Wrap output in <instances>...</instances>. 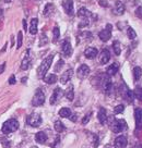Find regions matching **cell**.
Returning <instances> with one entry per match:
<instances>
[{"label":"cell","instance_id":"obj_1","mask_svg":"<svg viewBox=\"0 0 142 148\" xmlns=\"http://www.w3.org/2000/svg\"><path fill=\"white\" fill-rule=\"evenodd\" d=\"M54 57H55V55L51 53V55L48 56L46 59H44V61L41 63L39 68L37 69V76H38V79H44V77H45L47 71L51 69V63H53Z\"/></svg>","mask_w":142,"mask_h":148},{"label":"cell","instance_id":"obj_2","mask_svg":"<svg viewBox=\"0 0 142 148\" xmlns=\"http://www.w3.org/2000/svg\"><path fill=\"white\" fill-rule=\"evenodd\" d=\"M109 126L110 130L114 133H120L125 130H127V123L125 120H116L114 116H110L109 119Z\"/></svg>","mask_w":142,"mask_h":148},{"label":"cell","instance_id":"obj_3","mask_svg":"<svg viewBox=\"0 0 142 148\" xmlns=\"http://www.w3.org/2000/svg\"><path fill=\"white\" fill-rule=\"evenodd\" d=\"M98 83L101 85L102 89L104 90V92L106 94H110L112 89H113V83H112V79H110V76L108 74H103L100 76V81Z\"/></svg>","mask_w":142,"mask_h":148},{"label":"cell","instance_id":"obj_4","mask_svg":"<svg viewBox=\"0 0 142 148\" xmlns=\"http://www.w3.org/2000/svg\"><path fill=\"white\" fill-rule=\"evenodd\" d=\"M19 129V122L15 119H10V120L6 121L5 123L2 124V133L3 134H10L12 132H15Z\"/></svg>","mask_w":142,"mask_h":148},{"label":"cell","instance_id":"obj_5","mask_svg":"<svg viewBox=\"0 0 142 148\" xmlns=\"http://www.w3.org/2000/svg\"><path fill=\"white\" fill-rule=\"evenodd\" d=\"M45 102V94L42 90L41 88H37L36 92H35V95L33 97L32 100V105L35 107H39L42 105H44Z\"/></svg>","mask_w":142,"mask_h":148},{"label":"cell","instance_id":"obj_6","mask_svg":"<svg viewBox=\"0 0 142 148\" xmlns=\"http://www.w3.org/2000/svg\"><path fill=\"white\" fill-rule=\"evenodd\" d=\"M26 124L33 127H38L42 124V118L38 113H32L26 118Z\"/></svg>","mask_w":142,"mask_h":148},{"label":"cell","instance_id":"obj_7","mask_svg":"<svg viewBox=\"0 0 142 148\" xmlns=\"http://www.w3.org/2000/svg\"><path fill=\"white\" fill-rule=\"evenodd\" d=\"M121 96H123V98H125L127 101L131 102V103L133 102V99H134L133 92H131L128 88V86L125 83L121 84Z\"/></svg>","mask_w":142,"mask_h":148},{"label":"cell","instance_id":"obj_8","mask_svg":"<svg viewBox=\"0 0 142 148\" xmlns=\"http://www.w3.org/2000/svg\"><path fill=\"white\" fill-rule=\"evenodd\" d=\"M112 28H113L112 27V25H110V24H107L105 29H103V31L100 32L98 37L101 38V40H103V42H107V40H109L110 37H112Z\"/></svg>","mask_w":142,"mask_h":148},{"label":"cell","instance_id":"obj_9","mask_svg":"<svg viewBox=\"0 0 142 148\" xmlns=\"http://www.w3.org/2000/svg\"><path fill=\"white\" fill-rule=\"evenodd\" d=\"M90 72H91V70H90V68H89L87 64H81L78 68L77 75H78L79 79H85V77H87V76H89Z\"/></svg>","mask_w":142,"mask_h":148},{"label":"cell","instance_id":"obj_10","mask_svg":"<svg viewBox=\"0 0 142 148\" xmlns=\"http://www.w3.org/2000/svg\"><path fill=\"white\" fill-rule=\"evenodd\" d=\"M62 96H64L62 89L60 87H57L55 90H54V92H53V95H51V105H56L57 101L62 98Z\"/></svg>","mask_w":142,"mask_h":148},{"label":"cell","instance_id":"obj_11","mask_svg":"<svg viewBox=\"0 0 142 148\" xmlns=\"http://www.w3.org/2000/svg\"><path fill=\"white\" fill-rule=\"evenodd\" d=\"M61 51H62V55L64 57H69V56L72 53V47H71V44L68 39H64L62 45H61Z\"/></svg>","mask_w":142,"mask_h":148},{"label":"cell","instance_id":"obj_12","mask_svg":"<svg viewBox=\"0 0 142 148\" xmlns=\"http://www.w3.org/2000/svg\"><path fill=\"white\" fill-rule=\"evenodd\" d=\"M126 11V7L125 5L120 1V0H117L116 3H115V7L113 9V13H115L116 15H121V14L125 13Z\"/></svg>","mask_w":142,"mask_h":148},{"label":"cell","instance_id":"obj_13","mask_svg":"<svg viewBox=\"0 0 142 148\" xmlns=\"http://www.w3.org/2000/svg\"><path fill=\"white\" fill-rule=\"evenodd\" d=\"M62 5H64V9L66 11V13L68 14V15H70V16H72L74 13L73 1L72 0H66L64 3H62Z\"/></svg>","mask_w":142,"mask_h":148},{"label":"cell","instance_id":"obj_14","mask_svg":"<svg viewBox=\"0 0 142 148\" xmlns=\"http://www.w3.org/2000/svg\"><path fill=\"white\" fill-rule=\"evenodd\" d=\"M134 118H136L137 129H142V108H136V110H134Z\"/></svg>","mask_w":142,"mask_h":148},{"label":"cell","instance_id":"obj_15","mask_svg":"<svg viewBox=\"0 0 142 148\" xmlns=\"http://www.w3.org/2000/svg\"><path fill=\"white\" fill-rule=\"evenodd\" d=\"M127 144H128L127 138L124 135H120V136H118L117 138L115 139V147L116 148H126Z\"/></svg>","mask_w":142,"mask_h":148},{"label":"cell","instance_id":"obj_16","mask_svg":"<svg viewBox=\"0 0 142 148\" xmlns=\"http://www.w3.org/2000/svg\"><path fill=\"white\" fill-rule=\"evenodd\" d=\"M72 75H73V70L72 69H69L67 70L66 72H64V74H61V77H60V82L61 84H67L71 79L72 77Z\"/></svg>","mask_w":142,"mask_h":148},{"label":"cell","instance_id":"obj_17","mask_svg":"<svg viewBox=\"0 0 142 148\" xmlns=\"http://www.w3.org/2000/svg\"><path fill=\"white\" fill-rule=\"evenodd\" d=\"M110 59V52L108 49H103L100 56V62L101 64H106Z\"/></svg>","mask_w":142,"mask_h":148},{"label":"cell","instance_id":"obj_18","mask_svg":"<svg viewBox=\"0 0 142 148\" xmlns=\"http://www.w3.org/2000/svg\"><path fill=\"white\" fill-rule=\"evenodd\" d=\"M84 56H85V58H87V59H94L97 56V49L94 48V47H89L84 51Z\"/></svg>","mask_w":142,"mask_h":148},{"label":"cell","instance_id":"obj_19","mask_svg":"<svg viewBox=\"0 0 142 148\" xmlns=\"http://www.w3.org/2000/svg\"><path fill=\"white\" fill-rule=\"evenodd\" d=\"M118 70H119V64H118L117 62H114V63H112V64L107 68L106 73L108 74L109 76H113V75H115V74L118 72Z\"/></svg>","mask_w":142,"mask_h":148},{"label":"cell","instance_id":"obj_20","mask_svg":"<svg viewBox=\"0 0 142 148\" xmlns=\"http://www.w3.org/2000/svg\"><path fill=\"white\" fill-rule=\"evenodd\" d=\"M97 118H98V121H100L101 124H105L106 120H107V114H106V110L104 108H100Z\"/></svg>","mask_w":142,"mask_h":148},{"label":"cell","instance_id":"obj_21","mask_svg":"<svg viewBox=\"0 0 142 148\" xmlns=\"http://www.w3.org/2000/svg\"><path fill=\"white\" fill-rule=\"evenodd\" d=\"M35 140L39 144H44L47 140V135L45 132H38L35 134Z\"/></svg>","mask_w":142,"mask_h":148},{"label":"cell","instance_id":"obj_22","mask_svg":"<svg viewBox=\"0 0 142 148\" xmlns=\"http://www.w3.org/2000/svg\"><path fill=\"white\" fill-rule=\"evenodd\" d=\"M133 79L134 82H139L142 79V69L140 66H136L133 69Z\"/></svg>","mask_w":142,"mask_h":148},{"label":"cell","instance_id":"obj_23","mask_svg":"<svg viewBox=\"0 0 142 148\" xmlns=\"http://www.w3.org/2000/svg\"><path fill=\"white\" fill-rule=\"evenodd\" d=\"M64 96H66V98H67L68 100H73V98H74L73 85H70V86L66 89V92H64Z\"/></svg>","mask_w":142,"mask_h":148},{"label":"cell","instance_id":"obj_24","mask_svg":"<svg viewBox=\"0 0 142 148\" xmlns=\"http://www.w3.org/2000/svg\"><path fill=\"white\" fill-rule=\"evenodd\" d=\"M37 24H38V20L36 18H32L31 21V26H30V33L32 35H35L37 33Z\"/></svg>","mask_w":142,"mask_h":148},{"label":"cell","instance_id":"obj_25","mask_svg":"<svg viewBox=\"0 0 142 148\" xmlns=\"http://www.w3.org/2000/svg\"><path fill=\"white\" fill-rule=\"evenodd\" d=\"M78 15L80 16V18H87L91 16L92 13L87 9H85V8H81V9H79V11H78Z\"/></svg>","mask_w":142,"mask_h":148},{"label":"cell","instance_id":"obj_26","mask_svg":"<svg viewBox=\"0 0 142 148\" xmlns=\"http://www.w3.org/2000/svg\"><path fill=\"white\" fill-rule=\"evenodd\" d=\"M30 63H31V59H30V57L26 56L24 59L22 60V63H21V69L22 70H28L30 68Z\"/></svg>","mask_w":142,"mask_h":148},{"label":"cell","instance_id":"obj_27","mask_svg":"<svg viewBox=\"0 0 142 148\" xmlns=\"http://www.w3.org/2000/svg\"><path fill=\"white\" fill-rule=\"evenodd\" d=\"M59 116L61 118H69L71 116V110L69 108H61L59 110Z\"/></svg>","mask_w":142,"mask_h":148},{"label":"cell","instance_id":"obj_28","mask_svg":"<svg viewBox=\"0 0 142 148\" xmlns=\"http://www.w3.org/2000/svg\"><path fill=\"white\" fill-rule=\"evenodd\" d=\"M133 95H134V97L137 98L138 100L142 101V87L137 86V87L134 88V90H133Z\"/></svg>","mask_w":142,"mask_h":148},{"label":"cell","instance_id":"obj_29","mask_svg":"<svg viewBox=\"0 0 142 148\" xmlns=\"http://www.w3.org/2000/svg\"><path fill=\"white\" fill-rule=\"evenodd\" d=\"M53 11H54V5H51V3H47L45 7V9H44V15L45 16H49L51 13H53Z\"/></svg>","mask_w":142,"mask_h":148},{"label":"cell","instance_id":"obj_30","mask_svg":"<svg viewBox=\"0 0 142 148\" xmlns=\"http://www.w3.org/2000/svg\"><path fill=\"white\" fill-rule=\"evenodd\" d=\"M113 49H114V52L117 56L120 55V52H121V48H120V42H118V40H115V42H113Z\"/></svg>","mask_w":142,"mask_h":148},{"label":"cell","instance_id":"obj_31","mask_svg":"<svg viewBox=\"0 0 142 148\" xmlns=\"http://www.w3.org/2000/svg\"><path fill=\"white\" fill-rule=\"evenodd\" d=\"M45 82L48 84H55L57 82V75L56 74H49L47 77H45Z\"/></svg>","mask_w":142,"mask_h":148},{"label":"cell","instance_id":"obj_32","mask_svg":"<svg viewBox=\"0 0 142 148\" xmlns=\"http://www.w3.org/2000/svg\"><path fill=\"white\" fill-rule=\"evenodd\" d=\"M54 126H55V130L58 132V133H61V132H64V125L61 121H56Z\"/></svg>","mask_w":142,"mask_h":148},{"label":"cell","instance_id":"obj_33","mask_svg":"<svg viewBox=\"0 0 142 148\" xmlns=\"http://www.w3.org/2000/svg\"><path fill=\"white\" fill-rule=\"evenodd\" d=\"M127 36L129 37V39L133 40L137 37V33L134 32V29L132 27H128V29H127Z\"/></svg>","mask_w":142,"mask_h":148},{"label":"cell","instance_id":"obj_34","mask_svg":"<svg viewBox=\"0 0 142 148\" xmlns=\"http://www.w3.org/2000/svg\"><path fill=\"white\" fill-rule=\"evenodd\" d=\"M125 110V106L124 105H118L114 108V113L115 114H119V113H123Z\"/></svg>","mask_w":142,"mask_h":148},{"label":"cell","instance_id":"obj_35","mask_svg":"<svg viewBox=\"0 0 142 148\" xmlns=\"http://www.w3.org/2000/svg\"><path fill=\"white\" fill-rule=\"evenodd\" d=\"M53 34H54V40H57V39L59 38V35H60L59 27H57V26H56V27L53 29Z\"/></svg>","mask_w":142,"mask_h":148},{"label":"cell","instance_id":"obj_36","mask_svg":"<svg viewBox=\"0 0 142 148\" xmlns=\"http://www.w3.org/2000/svg\"><path fill=\"white\" fill-rule=\"evenodd\" d=\"M64 60H61V59H60V60L57 62V64H56V66H55V71H56V72H58V71L60 70V68H62V66H64Z\"/></svg>","mask_w":142,"mask_h":148},{"label":"cell","instance_id":"obj_37","mask_svg":"<svg viewBox=\"0 0 142 148\" xmlns=\"http://www.w3.org/2000/svg\"><path fill=\"white\" fill-rule=\"evenodd\" d=\"M136 16L139 18H142V5H140V7H138L137 9H136Z\"/></svg>","mask_w":142,"mask_h":148},{"label":"cell","instance_id":"obj_38","mask_svg":"<svg viewBox=\"0 0 142 148\" xmlns=\"http://www.w3.org/2000/svg\"><path fill=\"white\" fill-rule=\"evenodd\" d=\"M91 116H92V113H91V112H89V113H87V116H84V118L82 119V124H87V122L90 121V118H91Z\"/></svg>","mask_w":142,"mask_h":148},{"label":"cell","instance_id":"obj_39","mask_svg":"<svg viewBox=\"0 0 142 148\" xmlns=\"http://www.w3.org/2000/svg\"><path fill=\"white\" fill-rule=\"evenodd\" d=\"M22 46V33L19 32L18 33V48Z\"/></svg>","mask_w":142,"mask_h":148},{"label":"cell","instance_id":"obj_40","mask_svg":"<svg viewBox=\"0 0 142 148\" xmlns=\"http://www.w3.org/2000/svg\"><path fill=\"white\" fill-rule=\"evenodd\" d=\"M98 3H100L102 7H105V8L108 7V2H107L106 0H100V2H98Z\"/></svg>","mask_w":142,"mask_h":148},{"label":"cell","instance_id":"obj_41","mask_svg":"<svg viewBox=\"0 0 142 148\" xmlns=\"http://www.w3.org/2000/svg\"><path fill=\"white\" fill-rule=\"evenodd\" d=\"M9 84H11V85H13V84H15V76L14 75H11L9 79Z\"/></svg>","mask_w":142,"mask_h":148},{"label":"cell","instance_id":"obj_42","mask_svg":"<svg viewBox=\"0 0 142 148\" xmlns=\"http://www.w3.org/2000/svg\"><path fill=\"white\" fill-rule=\"evenodd\" d=\"M5 68H6V63H2V64H1V66H0V74L3 72Z\"/></svg>","mask_w":142,"mask_h":148},{"label":"cell","instance_id":"obj_43","mask_svg":"<svg viewBox=\"0 0 142 148\" xmlns=\"http://www.w3.org/2000/svg\"><path fill=\"white\" fill-rule=\"evenodd\" d=\"M23 27H24V29L26 31V28H28V26H26V21H25V20H23Z\"/></svg>","mask_w":142,"mask_h":148},{"label":"cell","instance_id":"obj_44","mask_svg":"<svg viewBox=\"0 0 142 148\" xmlns=\"http://www.w3.org/2000/svg\"><path fill=\"white\" fill-rule=\"evenodd\" d=\"M76 118H77L76 116H72L71 118H70V119H71V121H73V122H74V121H77V119H76Z\"/></svg>","mask_w":142,"mask_h":148},{"label":"cell","instance_id":"obj_45","mask_svg":"<svg viewBox=\"0 0 142 148\" xmlns=\"http://www.w3.org/2000/svg\"><path fill=\"white\" fill-rule=\"evenodd\" d=\"M3 1H5V2H7V3H8V2H10V1H11V0H3Z\"/></svg>","mask_w":142,"mask_h":148},{"label":"cell","instance_id":"obj_46","mask_svg":"<svg viewBox=\"0 0 142 148\" xmlns=\"http://www.w3.org/2000/svg\"><path fill=\"white\" fill-rule=\"evenodd\" d=\"M31 148H38V147H36V146H33V147H31Z\"/></svg>","mask_w":142,"mask_h":148}]
</instances>
